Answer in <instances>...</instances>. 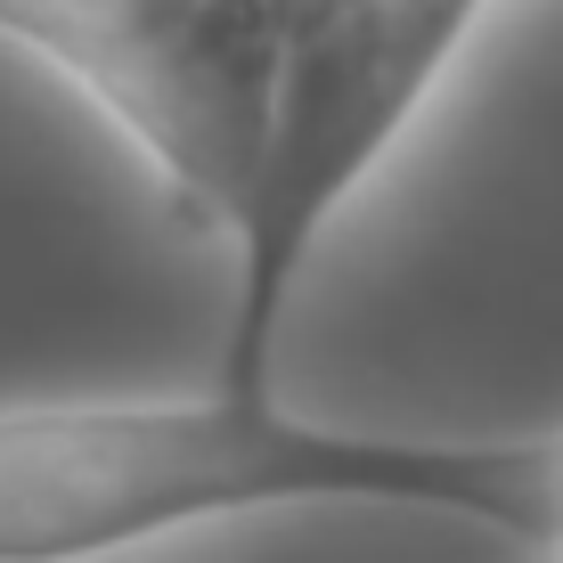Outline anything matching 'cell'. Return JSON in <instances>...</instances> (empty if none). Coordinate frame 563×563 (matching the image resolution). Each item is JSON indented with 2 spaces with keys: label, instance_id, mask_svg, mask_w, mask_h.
Masks as SVG:
<instances>
[{
  "label": "cell",
  "instance_id": "cell-3",
  "mask_svg": "<svg viewBox=\"0 0 563 563\" xmlns=\"http://www.w3.org/2000/svg\"><path fill=\"white\" fill-rule=\"evenodd\" d=\"M548 563H563V539H555V548H548Z\"/></svg>",
  "mask_w": 563,
  "mask_h": 563
},
{
  "label": "cell",
  "instance_id": "cell-1",
  "mask_svg": "<svg viewBox=\"0 0 563 563\" xmlns=\"http://www.w3.org/2000/svg\"><path fill=\"white\" fill-rule=\"evenodd\" d=\"M490 0H0V42L42 57L123 131L164 197L229 245L221 384H269L302 262L400 147Z\"/></svg>",
  "mask_w": 563,
  "mask_h": 563
},
{
  "label": "cell",
  "instance_id": "cell-2",
  "mask_svg": "<svg viewBox=\"0 0 563 563\" xmlns=\"http://www.w3.org/2000/svg\"><path fill=\"white\" fill-rule=\"evenodd\" d=\"M269 507H433L548 555L563 539V433H343L286 417L269 384L0 409V563H99Z\"/></svg>",
  "mask_w": 563,
  "mask_h": 563
}]
</instances>
